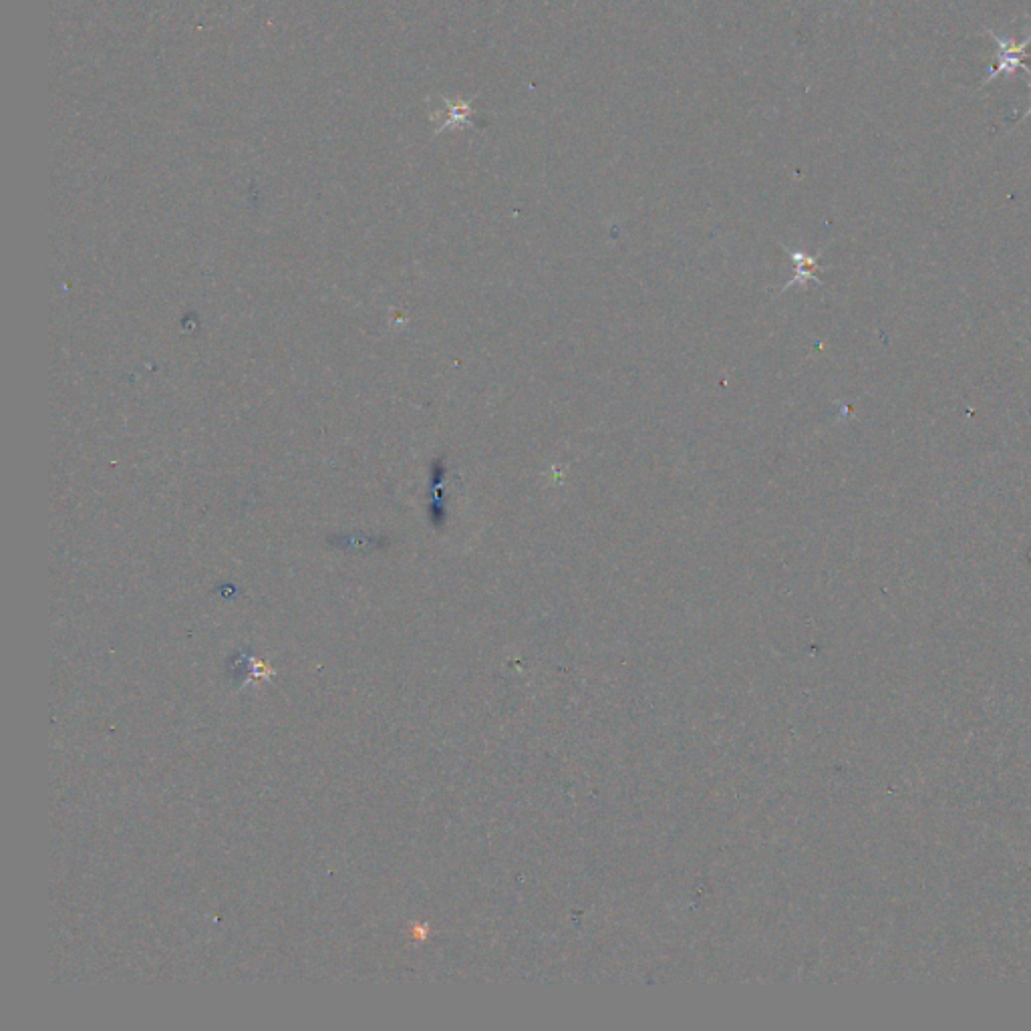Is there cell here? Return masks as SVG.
Listing matches in <instances>:
<instances>
[{"instance_id":"cell-2","label":"cell","mask_w":1031,"mask_h":1031,"mask_svg":"<svg viewBox=\"0 0 1031 1031\" xmlns=\"http://www.w3.org/2000/svg\"><path fill=\"white\" fill-rule=\"evenodd\" d=\"M439 103H441V107H444V111H439V109H433V111L446 113V117L435 119V123H437L435 135H439L441 131H448V129L472 127L474 125V121H472L474 101L472 99H456V101H452L450 97H439Z\"/></svg>"},{"instance_id":"cell-3","label":"cell","mask_w":1031,"mask_h":1031,"mask_svg":"<svg viewBox=\"0 0 1031 1031\" xmlns=\"http://www.w3.org/2000/svg\"><path fill=\"white\" fill-rule=\"evenodd\" d=\"M1029 77H1031V73H1029ZM1029 89H1031V81H1029ZM1029 115H1031V105L1025 109V113L1021 115V119H1025V117H1029Z\"/></svg>"},{"instance_id":"cell-1","label":"cell","mask_w":1031,"mask_h":1031,"mask_svg":"<svg viewBox=\"0 0 1031 1031\" xmlns=\"http://www.w3.org/2000/svg\"><path fill=\"white\" fill-rule=\"evenodd\" d=\"M989 37L995 43V57L991 61V69L985 79V85L991 83L993 79H997L999 75L1013 73L1015 69H1023L1027 75L1031 73V69L1027 65H1023V59L1027 57V47L1031 45V33L1023 41L999 37L995 31H989Z\"/></svg>"}]
</instances>
